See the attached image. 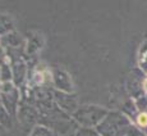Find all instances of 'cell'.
Returning a JSON list of instances; mask_svg holds the SVG:
<instances>
[{
	"mask_svg": "<svg viewBox=\"0 0 147 136\" xmlns=\"http://www.w3.org/2000/svg\"><path fill=\"white\" fill-rule=\"evenodd\" d=\"M143 89H145V91L147 92V78L145 80V82H143Z\"/></svg>",
	"mask_w": 147,
	"mask_h": 136,
	"instance_id": "obj_4",
	"label": "cell"
},
{
	"mask_svg": "<svg viewBox=\"0 0 147 136\" xmlns=\"http://www.w3.org/2000/svg\"><path fill=\"white\" fill-rule=\"evenodd\" d=\"M136 123H137L138 129L147 135V112L138 113L137 117H136Z\"/></svg>",
	"mask_w": 147,
	"mask_h": 136,
	"instance_id": "obj_2",
	"label": "cell"
},
{
	"mask_svg": "<svg viewBox=\"0 0 147 136\" xmlns=\"http://www.w3.org/2000/svg\"><path fill=\"white\" fill-rule=\"evenodd\" d=\"M131 124V121L125 116L119 113H110L97 129L102 136H120Z\"/></svg>",
	"mask_w": 147,
	"mask_h": 136,
	"instance_id": "obj_1",
	"label": "cell"
},
{
	"mask_svg": "<svg viewBox=\"0 0 147 136\" xmlns=\"http://www.w3.org/2000/svg\"><path fill=\"white\" fill-rule=\"evenodd\" d=\"M120 136H147L145 132H142L140 129H138L137 126H133V124H131L129 127H127L125 131L123 132Z\"/></svg>",
	"mask_w": 147,
	"mask_h": 136,
	"instance_id": "obj_3",
	"label": "cell"
}]
</instances>
